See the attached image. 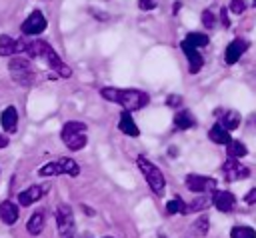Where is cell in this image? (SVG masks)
I'll return each instance as SVG.
<instances>
[{
	"mask_svg": "<svg viewBox=\"0 0 256 238\" xmlns=\"http://www.w3.org/2000/svg\"><path fill=\"white\" fill-rule=\"evenodd\" d=\"M100 96L104 100H110L118 106H122L126 112H132V110H140L148 104V96L140 90H122V88H112V86H106L100 90Z\"/></svg>",
	"mask_w": 256,
	"mask_h": 238,
	"instance_id": "obj_1",
	"label": "cell"
},
{
	"mask_svg": "<svg viewBox=\"0 0 256 238\" xmlns=\"http://www.w3.org/2000/svg\"><path fill=\"white\" fill-rule=\"evenodd\" d=\"M8 70H10V76L16 84L24 86V88H30L34 84V78H36V70L32 66V62L24 56H12L8 60Z\"/></svg>",
	"mask_w": 256,
	"mask_h": 238,
	"instance_id": "obj_2",
	"label": "cell"
},
{
	"mask_svg": "<svg viewBox=\"0 0 256 238\" xmlns=\"http://www.w3.org/2000/svg\"><path fill=\"white\" fill-rule=\"evenodd\" d=\"M136 164H138L142 176L146 178L150 190H152L154 194L162 196V194H164V188H166V180H164V174L160 172V168H158L156 164H152V162H150L148 158H144V156H138V158H136Z\"/></svg>",
	"mask_w": 256,
	"mask_h": 238,
	"instance_id": "obj_3",
	"label": "cell"
},
{
	"mask_svg": "<svg viewBox=\"0 0 256 238\" xmlns=\"http://www.w3.org/2000/svg\"><path fill=\"white\" fill-rule=\"evenodd\" d=\"M40 176H60V174H66V176H78L80 174V166L76 160L72 158H58V160H52L48 164H44L40 170H38Z\"/></svg>",
	"mask_w": 256,
	"mask_h": 238,
	"instance_id": "obj_4",
	"label": "cell"
},
{
	"mask_svg": "<svg viewBox=\"0 0 256 238\" xmlns=\"http://www.w3.org/2000/svg\"><path fill=\"white\" fill-rule=\"evenodd\" d=\"M56 224H58V234L60 238H76L74 236V216L72 208L66 204H60L56 210Z\"/></svg>",
	"mask_w": 256,
	"mask_h": 238,
	"instance_id": "obj_5",
	"label": "cell"
},
{
	"mask_svg": "<svg viewBox=\"0 0 256 238\" xmlns=\"http://www.w3.org/2000/svg\"><path fill=\"white\" fill-rule=\"evenodd\" d=\"M46 16L40 12V10H34V12H30V16L22 22V26H20V30H22V34L24 36H38V34H42L44 30H46Z\"/></svg>",
	"mask_w": 256,
	"mask_h": 238,
	"instance_id": "obj_6",
	"label": "cell"
},
{
	"mask_svg": "<svg viewBox=\"0 0 256 238\" xmlns=\"http://www.w3.org/2000/svg\"><path fill=\"white\" fill-rule=\"evenodd\" d=\"M186 188L194 194H206V192H216V180L210 176H200V174H188L186 176Z\"/></svg>",
	"mask_w": 256,
	"mask_h": 238,
	"instance_id": "obj_7",
	"label": "cell"
},
{
	"mask_svg": "<svg viewBox=\"0 0 256 238\" xmlns=\"http://www.w3.org/2000/svg\"><path fill=\"white\" fill-rule=\"evenodd\" d=\"M222 172H224V178L228 182H236V180H244L250 176V170L248 166L240 164L238 158H228L224 164H222Z\"/></svg>",
	"mask_w": 256,
	"mask_h": 238,
	"instance_id": "obj_8",
	"label": "cell"
},
{
	"mask_svg": "<svg viewBox=\"0 0 256 238\" xmlns=\"http://www.w3.org/2000/svg\"><path fill=\"white\" fill-rule=\"evenodd\" d=\"M246 50H248V42H246V40H242V38L232 40V42L226 46V52H224L226 64H236V62L240 60V56H242Z\"/></svg>",
	"mask_w": 256,
	"mask_h": 238,
	"instance_id": "obj_9",
	"label": "cell"
},
{
	"mask_svg": "<svg viewBox=\"0 0 256 238\" xmlns=\"http://www.w3.org/2000/svg\"><path fill=\"white\" fill-rule=\"evenodd\" d=\"M212 204L220 212H230L236 204V196L228 190H216V192H212Z\"/></svg>",
	"mask_w": 256,
	"mask_h": 238,
	"instance_id": "obj_10",
	"label": "cell"
},
{
	"mask_svg": "<svg viewBox=\"0 0 256 238\" xmlns=\"http://www.w3.org/2000/svg\"><path fill=\"white\" fill-rule=\"evenodd\" d=\"M180 48L184 50V54H186V58H188V70H190V74H196V72H200V68L204 66V60H202V56H200L198 48H194V46L186 44L184 40H182Z\"/></svg>",
	"mask_w": 256,
	"mask_h": 238,
	"instance_id": "obj_11",
	"label": "cell"
},
{
	"mask_svg": "<svg viewBox=\"0 0 256 238\" xmlns=\"http://www.w3.org/2000/svg\"><path fill=\"white\" fill-rule=\"evenodd\" d=\"M44 192H46V188H42L38 184H32V186H28L26 190H22L18 194V202H20V206H32L36 200H40L44 196Z\"/></svg>",
	"mask_w": 256,
	"mask_h": 238,
	"instance_id": "obj_12",
	"label": "cell"
},
{
	"mask_svg": "<svg viewBox=\"0 0 256 238\" xmlns=\"http://www.w3.org/2000/svg\"><path fill=\"white\" fill-rule=\"evenodd\" d=\"M0 124H2V128H4L8 134L16 132V128H18V112H16L14 106H8V108L2 110V114H0Z\"/></svg>",
	"mask_w": 256,
	"mask_h": 238,
	"instance_id": "obj_13",
	"label": "cell"
},
{
	"mask_svg": "<svg viewBox=\"0 0 256 238\" xmlns=\"http://www.w3.org/2000/svg\"><path fill=\"white\" fill-rule=\"evenodd\" d=\"M0 220L4 224H8V226L16 224V220H18V206L12 200H4L0 204Z\"/></svg>",
	"mask_w": 256,
	"mask_h": 238,
	"instance_id": "obj_14",
	"label": "cell"
},
{
	"mask_svg": "<svg viewBox=\"0 0 256 238\" xmlns=\"http://www.w3.org/2000/svg\"><path fill=\"white\" fill-rule=\"evenodd\" d=\"M118 128L126 134V136H132V138H136V136H140V130H138V126H136V122L132 120V116H130V112H122L120 114V120H118Z\"/></svg>",
	"mask_w": 256,
	"mask_h": 238,
	"instance_id": "obj_15",
	"label": "cell"
},
{
	"mask_svg": "<svg viewBox=\"0 0 256 238\" xmlns=\"http://www.w3.org/2000/svg\"><path fill=\"white\" fill-rule=\"evenodd\" d=\"M44 224H46V214H44V210H36V212L30 216V220H28V224H26V230H28V234H32V236H38V234L44 230Z\"/></svg>",
	"mask_w": 256,
	"mask_h": 238,
	"instance_id": "obj_16",
	"label": "cell"
},
{
	"mask_svg": "<svg viewBox=\"0 0 256 238\" xmlns=\"http://www.w3.org/2000/svg\"><path fill=\"white\" fill-rule=\"evenodd\" d=\"M208 138H210L212 142H216V144H228V142L232 140L230 132H228L222 124H214V126L210 128V132H208Z\"/></svg>",
	"mask_w": 256,
	"mask_h": 238,
	"instance_id": "obj_17",
	"label": "cell"
},
{
	"mask_svg": "<svg viewBox=\"0 0 256 238\" xmlns=\"http://www.w3.org/2000/svg\"><path fill=\"white\" fill-rule=\"evenodd\" d=\"M174 126L180 128V130H188V128L196 126V120H194L192 112H188V110H180V112L174 116Z\"/></svg>",
	"mask_w": 256,
	"mask_h": 238,
	"instance_id": "obj_18",
	"label": "cell"
},
{
	"mask_svg": "<svg viewBox=\"0 0 256 238\" xmlns=\"http://www.w3.org/2000/svg\"><path fill=\"white\" fill-rule=\"evenodd\" d=\"M62 140H64L66 148L74 152V150H82V148L86 146L88 136H84V132H80V134H70V136H64Z\"/></svg>",
	"mask_w": 256,
	"mask_h": 238,
	"instance_id": "obj_19",
	"label": "cell"
},
{
	"mask_svg": "<svg viewBox=\"0 0 256 238\" xmlns=\"http://www.w3.org/2000/svg\"><path fill=\"white\" fill-rule=\"evenodd\" d=\"M220 124H222L228 132H232V130H236V128L240 126V114H238L236 110H226V112L222 114V118H220Z\"/></svg>",
	"mask_w": 256,
	"mask_h": 238,
	"instance_id": "obj_20",
	"label": "cell"
},
{
	"mask_svg": "<svg viewBox=\"0 0 256 238\" xmlns=\"http://www.w3.org/2000/svg\"><path fill=\"white\" fill-rule=\"evenodd\" d=\"M0 56H16V40L10 38L8 34H2L0 36Z\"/></svg>",
	"mask_w": 256,
	"mask_h": 238,
	"instance_id": "obj_21",
	"label": "cell"
},
{
	"mask_svg": "<svg viewBox=\"0 0 256 238\" xmlns=\"http://www.w3.org/2000/svg\"><path fill=\"white\" fill-rule=\"evenodd\" d=\"M226 154H228V158H242L248 154V148L240 140H230L226 144Z\"/></svg>",
	"mask_w": 256,
	"mask_h": 238,
	"instance_id": "obj_22",
	"label": "cell"
},
{
	"mask_svg": "<svg viewBox=\"0 0 256 238\" xmlns=\"http://www.w3.org/2000/svg\"><path fill=\"white\" fill-rule=\"evenodd\" d=\"M212 204V198H208V196H204V194H200L198 198H194L190 204H186V208H184V214L186 212H198V210H204L206 206H210Z\"/></svg>",
	"mask_w": 256,
	"mask_h": 238,
	"instance_id": "obj_23",
	"label": "cell"
},
{
	"mask_svg": "<svg viewBox=\"0 0 256 238\" xmlns=\"http://www.w3.org/2000/svg\"><path fill=\"white\" fill-rule=\"evenodd\" d=\"M208 228H210V220H208V216H198L194 222H192V232H194V236H206L208 234Z\"/></svg>",
	"mask_w": 256,
	"mask_h": 238,
	"instance_id": "obj_24",
	"label": "cell"
},
{
	"mask_svg": "<svg viewBox=\"0 0 256 238\" xmlns=\"http://www.w3.org/2000/svg\"><path fill=\"white\" fill-rule=\"evenodd\" d=\"M184 42L200 50V48L208 46V36H206V34H200V32H190V34L184 38Z\"/></svg>",
	"mask_w": 256,
	"mask_h": 238,
	"instance_id": "obj_25",
	"label": "cell"
},
{
	"mask_svg": "<svg viewBox=\"0 0 256 238\" xmlns=\"http://www.w3.org/2000/svg\"><path fill=\"white\" fill-rule=\"evenodd\" d=\"M80 132H86V124L72 120V122H66V124H64V128H62V138H64V136H70V134H80Z\"/></svg>",
	"mask_w": 256,
	"mask_h": 238,
	"instance_id": "obj_26",
	"label": "cell"
},
{
	"mask_svg": "<svg viewBox=\"0 0 256 238\" xmlns=\"http://www.w3.org/2000/svg\"><path fill=\"white\" fill-rule=\"evenodd\" d=\"M184 208H186V204H184V200L182 198H172V200H168V204H166V214H184Z\"/></svg>",
	"mask_w": 256,
	"mask_h": 238,
	"instance_id": "obj_27",
	"label": "cell"
},
{
	"mask_svg": "<svg viewBox=\"0 0 256 238\" xmlns=\"http://www.w3.org/2000/svg\"><path fill=\"white\" fill-rule=\"evenodd\" d=\"M230 236L232 238H256V232L250 226H234L230 230Z\"/></svg>",
	"mask_w": 256,
	"mask_h": 238,
	"instance_id": "obj_28",
	"label": "cell"
},
{
	"mask_svg": "<svg viewBox=\"0 0 256 238\" xmlns=\"http://www.w3.org/2000/svg\"><path fill=\"white\" fill-rule=\"evenodd\" d=\"M246 8H248L246 0H232L230 6H228V10H232V14H242Z\"/></svg>",
	"mask_w": 256,
	"mask_h": 238,
	"instance_id": "obj_29",
	"label": "cell"
},
{
	"mask_svg": "<svg viewBox=\"0 0 256 238\" xmlns=\"http://www.w3.org/2000/svg\"><path fill=\"white\" fill-rule=\"evenodd\" d=\"M202 24L206 28H214L216 26V16L212 14V10H204L202 12Z\"/></svg>",
	"mask_w": 256,
	"mask_h": 238,
	"instance_id": "obj_30",
	"label": "cell"
},
{
	"mask_svg": "<svg viewBox=\"0 0 256 238\" xmlns=\"http://www.w3.org/2000/svg\"><path fill=\"white\" fill-rule=\"evenodd\" d=\"M156 0H138V8L140 10H144V12H148V10H152V8H156Z\"/></svg>",
	"mask_w": 256,
	"mask_h": 238,
	"instance_id": "obj_31",
	"label": "cell"
},
{
	"mask_svg": "<svg viewBox=\"0 0 256 238\" xmlns=\"http://www.w3.org/2000/svg\"><path fill=\"white\" fill-rule=\"evenodd\" d=\"M166 104L172 106V108H176V106L182 104V96H178V94H170V96L166 98Z\"/></svg>",
	"mask_w": 256,
	"mask_h": 238,
	"instance_id": "obj_32",
	"label": "cell"
},
{
	"mask_svg": "<svg viewBox=\"0 0 256 238\" xmlns=\"http://www.w3.org/2000/svg\"><path fill=\"white\" fill-rule=\"evenodd\" d=\"M244 202L246 204H256V188H252V190H248L244 194Z\"/></svg>",
	"mask_w": 256,
	"mask_h": 238,
	"instance_id": "obj_33",
	"label": "cell"
},
{
	"mask_svg": "<svg viewBox=\"0 0 256 238\" xmlns=\"http://www.w3.org/2000/svg\"><path fill=\"white\" fill-rule=\"evenodd\" d=\"M220 22L224 28L230 26V20H228V8H220Z\"/></svg>",
	"mask_w": 256,
	"mask_h": 238,
	"instance_id": "obj_34",
	"label": "cell"
},
{
	"mask_svg": "<svg viewBox=\"0 0 256 238\" xmlns=\"http://www.w3.org/2000/svg\"><path fill=\"white\" fill-rule=\"evenodd\" d=\"M8 142H10V140H8V136L0 134V148H6V146H8Z\"/></svg>",
	"mask_w": 256,
	"mask_h": 238,
	"instance_id": "obj_35",
	"label": "cell"
},
{
	"mask_svg": "<svg viewBox=\"0 0 256 238\" xmlns=\"http://www.w3.org/2000/svg\"><path fill=\"white\" fill-rule=\"evenodd\" d=\"M180 6H182L180 2H174V14H178V10H180Z\"/></svg>",
	"mask_w": 256,
	"mask_h": 238,
	"instance_id": "obj_36",
	"label": "cell"
},
{
	"mask_svg": "<svg viewBox=\"0 0 256 238\" xmlns=\"http://www.w3.org/2000/svg\"><path fill=\"white\" fill-rule=\"evenodd\" d=\"M158 238H166V236H164V234H160V236H158Z\"/></svg>",
	"mask_w": 256,
	"mask_h": 238,
	"instance_id": "obj_37",
	"label": "cell"
},
{
	"mask_svg": "<svg viewBox=\"0 0 256 238\" xmlns=\"http://www.w3.org/2000/svg\"><path fill=\"white\" fill-rule=\"evenodd\" d=\"M254 6H256V0H254Z\"/></svg>",
	"mask_w": 256,
	"mask_h": 238,
	"instance_id": "obj_38",
	"label": "cell"
},
{
	"mask_svg": "<svg viewBox=\"0 0 256 238\" xmlns=\"http://www.w3.org/2000/svg\"><path fill=\"white\" fill-rule=\"evenodd\" d=\"M106 238H112V236H106Z\"/></svg>",
	"mask_w": 256,
	"mask_h": 238,
	"instance_id": "obj_39",
	"label": "cell"
}]
</instances>
